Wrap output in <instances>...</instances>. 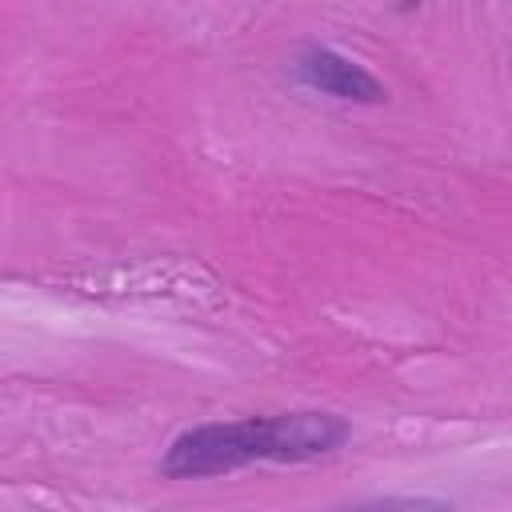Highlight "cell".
Wrapping results in <instances>:
<instances>
[{
  "mask_svg": "<svg viewBox=\"0 0 512 512\" xmlns=\"http://www.w3.org/2000/svg\"><path fill=\"white\" fill-rule=\"evenodd\" d=\"M352 424L336 412H280L184 428L160 456L164 480H208L248 464H308L340 452Z\"/></svg>",
  "mask_w": 512,
  "mask_h": 512,
  "instance_id": "obj_1",
  "label": "cell"
},
{
  "mask_svg": "<svg viewBox=\"0 0 512 512\" xmlns=\"http://www.w3.org/2000/svg\"><path fill=\"white\" fill-rule=\"evenodd\" d=\"M288 72L308 92H320L340 104H384L388 100V88L360 60H352L328 44H300L292 52Z\"/></svg>",
  "mask_w": 512,
  "mask_h": 512,
  "instance_id": "obj_2",
  "label": "cell"
},
{
  "mask_svg": "<svg viewBox=\"0 0 512 512\" xmlns=\"http://www.w3.org/2000/svg\"><path fill=\"white\" fill-rule=\"evenodd\" d=\"M332 512H452V504L440 496H368L356 504H340Z\"/></svg>",
  "mask_w": 512,
  "mask_h": 512,
  "instance_id": "obj_3",
  "label": "cell"
}]
</instances>
